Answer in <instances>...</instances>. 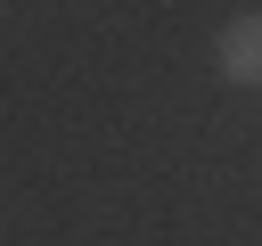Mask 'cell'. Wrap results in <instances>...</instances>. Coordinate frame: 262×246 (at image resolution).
<instances>
[{
    "label": "cell",
    "instance_id": "6da1fadb",
    "mask_svg": "<svg viewBox=\"0 0 262 246\" xmlns=\"http://www.w3.org/2000/svg\"><path fill=\"white\" fill-rule=\"evenodd\" d=\"M213 66H221V82H237V90H254V82H262V8H246V16H229V25H221Z\"/></svg>",
    "mask_w": 262,
    "mask_h": 246
}]
</instances>
